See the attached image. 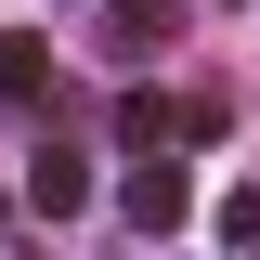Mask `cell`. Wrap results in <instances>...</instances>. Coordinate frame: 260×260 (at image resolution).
<instances>
[{"label": "cell", "instance_id": "obj_1", "mask_svg": "<svg viewBox=\"0 0 260 260\" xmlns=\"http://www.w3.org/2000/svg\"><path fill=\"white\" fill-rule=\"evenodd\" d=\"M117 208H130V234H182V208H195V182H182V156H130V182H117Z\"/></svg>", "mask_w": 260, "mask_h": 260}, {"label": "cell", "instance_id": "obj_2", "mask_svg": "<svg viewBox=\"0 0 260 260\" xmlns=\"http://www.w3.org/2000/svg\"><path fill=\"white\" fill-rule=\"evenodd\" d=\"M169 39H182V0H104V52H117V65L169 52Z\"/></svg>", "mask_w": 260, "mask_h": 260}, {"label": "cell", "instance_id": "obj_3", "mask_svg": "<svg viewBox=\"0 0 260 260\" xmlns=\"http://www.w3.org/2000/svg\"><path fill=\"white\" fill-rule=\"evenodd\" d=\"M26 208H39V221H78V208H91V169L65 156V143H39V156H26Z\"/></svg>", "mask_w": 260, "mask_h": 260}, {"label": "cell", "instance_id": "obj_4", "mask_svg": "<svg viewBox=\"0 0 260 260\" xmlns=\"http://www.w3.org/2000/svg\"><path fill=\"white\" fill-rule=\"evenodd\" d=\"M0 104H13V117L52 104V39H0Z\"/></svg>", "mask_w": 260, "mask_h": 260}, {"label": "cell", "instance_id": "obj_5", "mask_svg": "<svg viewBox=\"0 0 260 260\" xmlns=\"http://www.w3.org/2000/svg\"><path fill=\"white\" fill-rule=\"evenodd\" d=\"M208 234H221V247H260V182H234L221 208H208Z\"/></svg>", "mask_w": 260, "mask_h": 260}, {"label": "cell", "instance_id": "obj_6", "mask_svg": "<svg viewBox=\"0 0 260 260\" xmlns=\"http://www.w3.org/2000/svg\"><path fill=\"white\" fill-rule=\"evenodd\" d=\"M0 234H13V195H0Z\"/></svg>", "mask_w": 260, "mask_h": 260}]
</instances>
